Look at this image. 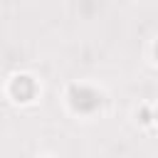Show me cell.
<instances>
[{"instance_id":"6da1fadb","label":"cell","mask_w":158,"mask_h":158,"mask_svg":"<svg viewBox=\"0 0 158 158\" xmlns=\"http://www.w3.org/2000/svg\"><path fill=\"white\" fill-rule=\"evenodd\" d=\"M69 104H72V109L79 111V114H91V111H96V109L101 106V94H99L96 89H91V86H79V84H74V86L69 89Z\"/></svg>"},{"instance_id":"7a4b0ae2","label":"cell","mask_w":158,"mask_h":158,"mask_svg":"<svg viewBox=\"0 0 158 158\" xmlns=\"http://www.w3.org/2000/svg\"><path fill=\"white\" fill-rule=\"evenodd\" d=\"M35 91H37L35 79H32V77H27V74L15 77V79H12V84H10V94H12L17 101H30V99L35 96Z\"/></svg>"},{"instance_id":"3957f363","label":"cell","mask_w":158,"mask_h":158,"mask_svg":"<svg viewBox=\"0 0 158 158\" xmlns=\"http://www.w3.org/2000/svg\"><path fill=\"white\" fill-rule=\"evenodd\" d=\"M141 121H143V123L151 121V111H148V109H141Z\"/></svg>"},{"instance_id":"277c9868","label":"cell","mask_w":158,"mask_h":158,"mask_svg":"<svg viewBox=\"0 0 158 158\" xmlns=\"http://www.w3.org/2000/svg\"><path fill=\"white\" fill-rule=\"evenodd\" d=\"M153 52H156V59H158V42H156V47H153Z\"/></svg>"},{"instance_id":"5b68a950","label":"cell","mask_w":158,"mask_h":158,"mask_svg":"<svg viewBox=\"0 0 158 158\" xmlns=\"http://www.w3.org/2000/svg\"><path fill=\"white\" fill-rule=\"evenodd\" d=\"M156 118H158V109H156Z\"/></svg>"}]
</instances>
